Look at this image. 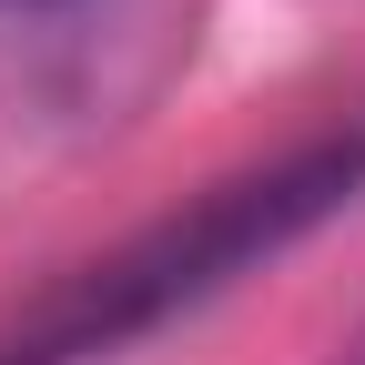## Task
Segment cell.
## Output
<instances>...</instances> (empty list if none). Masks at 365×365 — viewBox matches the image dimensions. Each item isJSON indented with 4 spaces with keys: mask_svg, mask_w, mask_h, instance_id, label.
Instances as JSON below:
<instances>
[{
    "mask_svg": "<svg viewBox=\"0 0 365 365\" xmlns=\"http://www.w3.org/2000/svg\"><path fill=\"white\" fill-rule=\"evenodd\" d=\"M355 182H365V132H355V143H314V153L274 163L254 182H223V193H203L182 223L143 234L132 254L71 274V284L0 345V365H81V355H112L122 335L163 325L173 304H203L213 284H234V274L264 264L274 244H294L304 223H325L335 203H355Z\"/></svg>",
    "mask_w": 365,
    "mask_h": 365,
    "instance_id": "6da1fadb",
    "label": "cell"
}]
</instances>
